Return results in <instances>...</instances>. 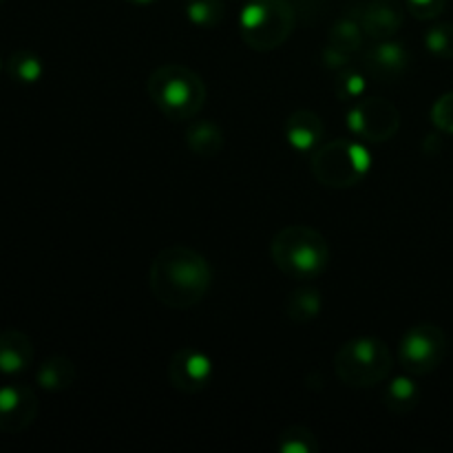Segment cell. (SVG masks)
<instances>
[{
    "mask_svg": "<svg viewBox=\"0 0 453 453\" xmlns=\"http://www.w3.org/2000/svg\"><path fill=\"white\" fill-rule=\"evenodd\" d=\"M212 268L199 252L186 246H168L153 259L149 288L155 299L171 310H188L208 295Z\"/></svg>",
    "mask_w": 453,
    "mask_h": 453,
    "instance_id": "1",
    "label": "cell"
},
{
    "mask_svg": "<svg viewBox=\"0 0 453 453\" xmlns=\"http://www.w3.org/2000/svg\"><path fill=\"white\" fill-rule=\"evenodd\" d=\"M146 91L153 104L168 119H177V122L197 118L208 96L206 84L199 78V73L184 65L157 66L149 75Z\"/></svg>",
    "mask_w": 453,
    "mask_h": 453,
    "instance_id": "2",
    "label": "cell"
},
{
    "mask_svg": "<svg viewBox=\"0 0 453 453\" xmlns=\"http://www.w3.org/2000/svg\"><path fill=\"white\" fill-rule=\"evenodd\" d=\"M270 255L283 274L301 281L321 277L330 265V246L326 237L319 230L301 224L279 230L270 243Z\"/></svg>",
    "mask_w": 453,
    "mask_h": 453,
    "instance_id": "3",
    "label": "cell"
},
{
    "mask_svg": "<svg viewBox=\"0 0 453 453\" xmlns=\"http://www.w3.org/2000/svg\"><path fill=\"white\" fill-rule=\"evenodd\" d=\"M296 13L288 0H248L239 13L242 38L252 51H274L295 31Z\"/></svg>",
    "mask_w": 453,
    "mask_h": 453,
    "instance_id": "4",
    "label": "cell"
},
{
    "mask_svg": "<svg viewBox=\"0 0 453 453\" xmlns=\"http://www.w3.org/2000/svg\"><path fill=\"white\" fill-rule=\"evenodd\" d=\"M394 357L374 336H358L341 345L334 354V372L349 388H374L392 372Z\"/></svg>",
    "mask_w": 453,
    "mask_h": 453,
    "instance_id": "5",
    "label": "cell"
},
{
    "mask_svg": "<svg viewBox=\"0 0 453 453\" xmlns=\"http://www.w3.org/2000/svg\"><path fill=\"white\" fill-rule=\"evenodd\" d=\"M372 155L361 142L334 140L312 155V173L327 188H352L370 173Z\"/></svg>",
    "mask_w": 453,
    "mask_h": 453,
    "instance_id": "6",
    "label": "cell"
},
{
    "mask_svg": "<svg viewBox=\"0 0 453 453\" xmlns=\"http://www.w3.org/2000/svg\"><path fill=\"white\" fill-rule=\"evenodd\" d=\"M449 341L442 327L420 323L403 334L398 345V361L411 376H427L442 365Z\"/></svg>",
    "mask_w": 453,
    "mask_h": 453,
    "instance_id": "7",
    "label": "cell"
},
{
    "mask_svg": "<svg viewBox=\"0 0 453 453\" xmlns=\"http://www.w3.org/2000/svg\"><path fill=\"white\" fill-rule=\"evenodd\" d=\"M401 127V113L383 97H361L348 113V128L361 140L380 144L392 140Z\"/></svg>",
    "mask_w": 453,
    "mask_h": 453,
    "instance_id": "8",
    "label": "cell"
},
{
    "mask_svg": "<svg viewBox=\"0 0 453 453\" xmlns=\"http://www.w3.org/2000/svg\"><path fill=\"white\" fill-rule=\"evenodd\" d=\"M168 380L181 394H199L211 385L212 361L197 348L177 349L168 363Z\"/></svg>",
    "mask_w": 453,
    "mask_h": 453,
    "instance_id": "9",
    "label": "cell"
},
{
    "mask_svg": "<svg viewBox=\"0 0 453 453\" xmlns=\"http://www.w3.org/2000/svg\"><path fill=\"white\" fill-rule=\"evenodd\" d=\"M38 416V396L27 385L0 388V434L16 436L29 429Z\"/></svg>",
    "mask_w": 453,
    "mask_h": 453,
    "instance_id": "10",
    "label": "cell"
},
{
    "mask_svg": "<svg viewBox=\"0 0 453 453\" xmlns=\"http://www.w3.org/2000/svg\"><path fill=\"white\" fill-rule=\"evenodd\" d=\"M411 56L405 49V44L392 42V40H380L374 47L363 53V65L376 82H396L410 69Z\"/></svg>",
    "mask_w": 453,
    "mask_h": 453,
    "instance_id": "11",
    "label": "cell"
},
{
    "mask_svg": "<svg viewBox=\"0 0 453 453\" xmlns=\"http://www.w3.org/2000/svg\"><path fill=\"white\" fill-rule=\"evenodd\" d=\"M358 20L367 38L380 42V40L394 38L403 29L405 7L396 0H370Z\"/></svg>",
    "mask_w": 453,
    "mask_h": 453,
    "instance_id": "12",
    "label": "cell"
},
{
    "mask_svg": "<svg viewBox=\"0 0 453 453\" xmlns=\"http://www.w3.org/2000/svg\"><path fill=\"white\" fill-rule=\"evenodd\" d=\"M286 137L290 146L299 153H314L323 140V122L314 111L299 109L286 119Z\"/></svg>",
    "mask_w": 453,
    "mask_h": 453,
    "instance_id": "13",
    "label": "cell"
},
{
    "mask_svg": "<svg viewBox=\"0 0 453 453\" xmlns=\"http://www.w3.org/2000/svg\"><path fill=\"white\" fill-rule=\"evenodd\" d=\"M34 361V343L20 330L0 332V372L7 376L20 374Z\"/></svg>",
    "mask_w": 453,
    "mask_h": 453,
    "instance_id": "14",
    "label": "cell"
},
{
    "mask_svg": "<svg viewBox=\"0 0 453 453\" xmlns=\"http://www.w3.org/2000/svg\"><path fill=\"white\" fill-rule=\"evenodd\" d=\"M224 144V131L208 119H197L186 131V146L199 157H215L221 153Z\"/></svg>",
    "mask_w": 453,
    "mask_h": 453,
    "instance_id": "15",
    "label": "cell"
},
{
    "mask_svg": "<svg viewBox=\"0 0 453 453\" xmlns=\"http://www.w3.org/2000/svg\"><path fill=\"white\" fill-rule=\"evenodd\" d=\"M420 396H423V392H420L418 383L414 379H410V376H396V379H392L383 394L385 407L396 416H405L410 411H414L418 407Z\"/></svg>",
    "mask_w": 453,
    "mask_h": 453,
    "instance_id": "16",
    "label": "cell"
},
{
    "mask_svg": "<svg viewBox=\"0 0 453 453\" xmlns=\"http://www.w3.org/2000/svg\"><path fill=\"white\" fill-rule=\"evenodd\" d=\"M75 376H78L75 363L66 357L47 358L35 372V380L47 392H65L75 383Z\"/></svg>",
    "mask_w": 453,
    "mask_h": 453,
    "instance_id": "17",
    "label": "cell"
},
{
    "mask_svg": "<svg viewBox=\"0 0 453 453\" xmlns=\"http://www.w3.org/2000/svg\"><path fill=\"white\" fill-rule=\"evenodd\" d=\"M363 40H365V31H363L361 20L349 16L339 18L327 34V44H332L339 51L349 53V56L361 51Z\"/></svg>",
    "mask_w": 453,
    "mask_h": 453,
    "instance_id": "18",
    "label": "cell"
},
{
    "mask_svg": "<svg viewBox=\"0 0 453 453\" xmlns=\"http://www.w3.org/2000/svg\"><path fill=\"white\" fill-rule=\"evenodd\" d=\"M323 301L321 292L314 288H301V290L290 292L286 299V314L295 323H310L321 314Z\"/></svg>",
    "mask_w": 453,
    "mask_h": 453,
    "instance_id": "19",
    "label": "cell"
},
{
    "mask_svg": "<svg viewBox=\"0 0 453 453\" xmlns=\"http://www.w3.org/2000/svg\"><path fill=\"white\" fill-rule=\"evenodd\" d=\"M7 73L13 82L18 84H35L44 73L42 60L35 56L34 51L27 49H18L9 56L7 60Z\"/></svg>",
    "mask_w": 453,
    "mask_h": 453,
    "instance_id": "20",
    "label": "cell"
},
{
    "mask_svg": "<svg viewBox=\"0 0 453 453\" xmlns=\"http://www.w3.org/2000/svg\"><path fill=\"white\" fill-rule=\"evenodd\" d=\"M186 18L202 29H215L226 16L224 0H186Z\"/></svg>",
    "mask_w": 453,
    "mask_h": 453,
    "instance_id": "21",
    "label": "cell"
},
{
    "mask_svg": "<svg viewBox=\"0 0 453 453\" xmlns=\"http://www.w3.org/2000/svg\"><path fill=\"white\" fill-rule=\"evenodd\" d=\"M317 434L310 432L303 425H292L279 434L277 451L279 453H317L319 451Z\"/></svg>",
    "mask_w": 453,
    "mask_h": 453,
    "instance_id": "22",
    "label": "cell"
},
{
    "mask_svg": "<svg viewBox=\"0 0 453 453\" xmlns=\"http://www.w3.org/2000/svg\"><path fill=\"white\" fill-rule=\"evenodd\" d=\"M334 88L339 100L358 102L363 96H365V88H367L365 75H363L361 71L345 66V69H341L339 75H336Z\"/></svg>",
    "mask_w": 453,
    "mask_h": 453,
    "instance_id": "23",
    "label": "cell"
},
{
    "mask_svg": "<svg viewBox=\"0 0 453 453\" xmlns=\"http://www.w3.org/2000/svg\"><path fill=\"white\" fill-rule=\"evenodd\" d=\"M425 47L429 53L442 60L453 58V25L451 22H441L425 31Z\"/></svg>",
    "mask_w": 453,
    "mask_h": 453,
    "instance_id": "24",
    "label": "cell"
},
{
    "mask_svg": "<svg viewBox=\"0 0 453 453\" xmlns=\"http://www.w3.org/2000/svg\"><path fill=\"white\" fill-rule=\"evenodd\" d=\"M432 122L441 133L453 135V91L438 97L432 106Z\"/></svg>",
    "mask_w": 453,
    "mask_h": 453,
    "instance_id": "25",
    "label": "cell"
},
{
    "mask_svg": "<svg viewBox=\"0 0 453 453\" xmlns=\"http://www.w3.org/2000/svg\"><path fill=\"white\" fill-rule=\"evenodd\" d=\"M447 7V0H407V12L418 20H434Z\"/></svg>",
    "mask_w": 453,
    "mask_h": 453,
    "instance_id": "26",
    "label": "cell"
},
{
    "mask_svg": "<svg viewBox=\"0 0 453 453\" xmlns=\"http://www.w3.org/2000/svg\"><path fill=\"white\" fill-rule=\"evenodd\" d=\"M349 58H352L349 53L339 51V49H334L332 44H326V49L321 51L323 65H326L327 69H334V71L345 69V66L349 65Z\"/></svg>",
    "mask_w": 453,
    "mask_h": 453,
    "instance_id": "27",
    "label": "cell"
},
{
    "mask_svg": "<svg viewBox=\"0 0 453 453\" xmlns=\"http://www.w3.org/2000/svg\"><path fill=\"white\" fill-rule=\"evenodd\" d=\"M127 3H131V4H150V3H155V0H127Z\"/></svg>",
    "mask_w": 453,
    "mask_h": 453,
    "instance_id": "28",
    "label": "cell"
},
{
    "mask_svg": "<svg viewBox=\"0 0 453 453\" xmlns=\"http://www.w3.org/2000/svg\"><path fill=\"white\" fill-rule=\"evenodd\" d=\"M4 3H7V0H0V4H4Z\"/></svg>",
    "mask_w": 453,
    "mask_h": 453,
    "instance_id": "29",
    "label": "cell"
}]
</instances>
